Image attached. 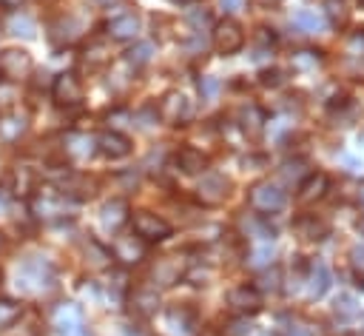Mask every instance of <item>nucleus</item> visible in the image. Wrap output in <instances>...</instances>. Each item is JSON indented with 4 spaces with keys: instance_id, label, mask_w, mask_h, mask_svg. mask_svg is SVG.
<instances>
[{
    "instance_id": "obj_27",
    "label": "nucleus",
    "mask_w": 364,
    "mask_h": 336,
    "mask_svg": "<svg viewBox=\"0 0 364 336\" xmlns=\"http://www.w3.org/2000/svg\"><path fill=\"white\" fill-rule=\"evenodd\" d=\"M97 151V140L91 134H68L63 140V157H77V159H85Z\"/></svg>"
},
{
    "instance_id": "obj_16",
    "label": "nucleus",
    "mask_w": 364,
    "mask_h": 336,
    "mask_svg": "<svg viewBox=\"0 0 364 336\" xmlns=\"http://www.w3.org/2000/svg\"><path fill=\"white\" fill-rule=\"evenodd\" d=\"M293 231L301 242H324L330 236V222L318 214H301L293 219Z\"/></svg>"
},
{
    "instance_id": "obj_23",
    "label": "nucleus",
    "mask_w": 364,
    "mask_h": 336,
    "mask_svg": "<svg viewBox=\"0 0 364 336\" xmlns=\"http://www.w3.org/2000/svg\"><path fill=\"white\" fill-rule=\"evenodd\" d=\"M173 165H176V171L188 174V177H196V174H205L208 157L193 145H182L179 151H173Z\"/></svg>"
},
{
    "instance_id": "obj_51",
    "label": "nucleus",
    "mask_w": 364,
    "mask_h": 336,
    "mask_svg": "<svg viewBox=\"0 0 364 336\" xmlns=\"http://www.w3.org/2000/svg\"><path fill=\"white\" fill-rule=\"evenodd\" d=\"M282 336H313V327L304 325V322H290V325L284 327Z\"/></svg>"
},
{
    "instance_id": "obj_39",
    "label": "nucleus",
    "mask_w": 364,
    "mask_h": 336,
    "mask_svg": "<svg viewBox=\"0 0 364 336\" xmlns=\"http://www.w3.org/2000/svg\"><path fill=\"white\" fill-rule=\"evenodd\" d=\"M333 310H336V316H341V319H355V316H358V302H355L353 293H338Z\"/></svg>"
},
{
    "instance_id": "obj_55",
    "label": "nucleus",
    "mask_w": 364,
    "mask_h": 336,
    "mask_svg": "<svg viewBox=\"0 0 364 336\" xmlns=\"http://www.w3.org/2000/svg\"><path fill=\"white\" fill-rule=\"evenodd\" d=\"M6 208H9V199H6V194L0 191V211H6Z\"/></svg>"
},
{
    "instance_id": "obj_17",
    "label": "nucleus",
    "mask_w": 364,
    "mask_h": 336,
    "mask_svg": "<svg viewBox=\"0 0 364 336\" xmlns=\"http://www.w3.org/2000/svg\"><path fill=\"white\" fill-rule=\"evenodd\" d=\"M125 305H128V313H131V316H136V319H151V316H156V310H159V293H156L154 288H134V290L128 293Z\"/></svg>"
},
{
    "instance_id": "obj_53",
    "label": "nucleus",
    "mask_w": 364,
    "mask_h": 336,
    "mask_svg": "<svg viewBox=\"0 0 364 336\" xmlns=\"http://www.w3.org/2000/svg\"><path fill=\"white\" fill-rule=\"evenodd\" d=\"M219 6H222L225 11H239V9L245 6V0H219Z\"/></svg>"
},
{
    "instance_id": "obj_10",
    "label": "nucleus",
    "mask_w": 364,
    "mask_h": 336,
    "mask_svg": "<svg viewBox=\"0 0 364 336\" xmlns=\"http://www.w3.org/2000/svg\"><path fill=\"white\" fill-rule=\"evenodd\" d=\"M34 71V60L26 48H3L0 51V77L9 83L26 80Z\"/></svg>"
},
{
    "instance_id": "obj_37",
    "label": "nucleus",
    "mask_w": 364,
    "mask_h": 336,
    "mask_svg": "<svg viewBox=\"0 0 364 336\" xmlns=\"http://www.w3.org/2000/svg\"><path fill=\"white\" fill-rule=\"evenodd\" d=\"M324 14L336 28H341L347 23V17H350V9H347L344 0H324Z\"/></svg>"
},
{
    "instance_id": "obj_45",
    "label": "nucleus",
    "mask_w": 364,
    "mask_h": 336,
    "mask_svg": "<svg viewBox=\"0 0 364 336\" xmlns=\"http://www.w3.org/2000/svg\"><path fill=\"white\" fill-rule=\"evenodd\" d=\"M270 259H273V245H270V242L253 248V253H250V265H253V268H267Z\"/></svg>"
},
{
    "instance_id": "obj_44",
    "label": "nucleus",
    "mask_w": 364,
    "mask_h": 336,
    "mask_svg": "<svg viewBox=\"0 0 364 336\" xmlns=\"http://www.w3.org/2000/svg\"><path fill=\"white\" fill-rule=\"evenodd\" d=\"M185 279L191 282V285H196V288H205V285H210V279H213V271L208 268V265H193V268H188L185 271Z\"/></svg>"
},
{
    "instance_id": "obj_1",
    "label": "nucleus",
    "mask_w": 364,
    "mask_h": 336,
    "mask_svg": "<svg viewBox=\"0 0 364 336\" xmlns=\"http://www.w3.org/2000/svg\"><path fill=\"white\" fill-rule=\"evenodd\" d=\"M31 202V214L37 219H46V222H54V219H63L68 216V205H74V199H68L57 185H37V191L28 196Z\"/></svg>"
},
{
    "instance_id": "obj_47",
    "label": "nucleus",
    "mask_w": 364,
    "mask_h": 336,
    "mask_svg": "<svg viewBox=\"0 0 364 336\" xmlns=\"http://www.w3.org/2000/svg\"><path fill=\"white\" fill-rule=\"evenodd\" d=\"M23 313V308L20 305H14V302H0V327L6 330L11 322H17V316Z\"/></svg>"
},
{
    "instance_id": "obj_13",
    "label": "nucleus",
    "mask_w": 364,
    "mask_h": 336,
    "mask_svg": "<svg viewBox=\"0 0 364 336\" xmlns=\"http://www.w3.org/2000/svg\"><path fill=\"white\" fill-rule=\"evenodd\" d=\"M264 122H267V117H264V111H262L256 103H242V105L236 108V125H239V131H242L250 142H259V140H262Z\"/></svg>"
},
{
    "instance_id": "obj_32",
    "label": "nucleus",
    "mask_w": 364,
    "mask_h": 336,
    "mask_svg": "<svg viewBox=\"0 0 364 336\" xmlns=\"http://www.w3.org/2000/svg\"><path fill=\"white\" fill-rule=\"evenodd\" d=\"M154 60V43H134V48H128V54H125V65L128 68H134V71H139V68H145L148 63Z\"/></svg>"
},
{
    "instance_id": "obj_30",
    "label": "nucleus",
    "mask_w": 364,
    "mask_h": 336,
    "mask_svg": "<svg viewBox=\"0 0 364 336\" xmlns=\"http://www.w3.org/2000/svg\"><path fill=\"white\" fill-rule=\"evenodd\" d=\"M82 251H85V262H88L94 271H108V268L114 265L111 248H105V245L97 242V239H88V242L82 245Z\"/></svg>"
},
{
    "instance_id": "obj_48",
    "label": "nucleus",
    "mask_w": 364,
    "mask_h": 336,
    "mask_svg": "<svg viewBox=\"0 0 364 336\" xmlns=\"http://www.w3.org/2000/svg\"><path fill=\"white\" fill-rule=\"evenodd\" d=\"M117 182H119V188H122L125 194H131V191L139 188V174H136V171H125V174L117 177Z\"/></svg>"
},
{
    "instance_id": "obj_29",
    "label": "nucleus",
    "mask_w": 364,
    "mask_h": 336,
    "mask_svg": "<svg viewBox=\"0 0 364 336\" xmlns=\"http://www.w3.org/2000/svg\"><path fill=\"white\" fill-rule=\"evenodd\" d=\"M37 191V171L28 165H17L11 171V194L17 196H31Z\"/></svg>"
},
{
    "instance_id": "obj_54",
    "label": "nucleus",
    "mask_w": 364,
    "mask_h": 336,
    "mask_svg": "<svg viewBox=\"0 0 364 336\" xmlns=\"http://www.w3.org/2000/svg\"><path fill=\"white\" fill-rule=\"evenodd\" d=\"M23 0H0V9H20Z\"/></svg>"
},
{
    "instance_id": "obj_9",
    "label": "nucleus",
    "mask_w": 364,
    "mask_h": 336,
    "mask_svg": "<svg viewBox=\"0 0 364 336\" xmlns=\"http://www.w3.org/2000/svg\"><path fill=\"white\" fill-rule=\"evenodd\" d=\"M179 279H185V265L176 256H159V259H154V265L148 271V282H151L154 290L173 288Z\"/></svg>"
},
{
    "instance_id": "obj_61",
    "label": "nucleus",
    "mask_w": 364,
    "mask_h": 336,
    "mask_svg": "<svg viewBox=\"0 0 364 336\" xmlns=\"http://www.w3.org/2000/svg\"><path fill=\"white\" fill-rule=\"evenodd\" d=\"M361 330H364V327H361Z\"/></svg>"
},
{
    "instance_id": "obj_52",
    "label": "nucleus",
    "mask_w": 364,
    "mask_h": 336,
    "mask_svg": "<svg viewBox=\"0 0 364 336\" xmlns=\"http://www.w3.org/2000/svg\"><path fill=\"white\" fill-rule=\"evenodd\" d=\"M347 71H350L353 80H364V57H350Z\"/></svg>"
},
{
    "instance_id": "obj_22",
    "label": "nucleus",
    "mask_w": 364,
    "mask_h": 336,
    "mask_svg": "<svg viewBox=\"0 0 364 336\" xmlns=\"http://www.w3.org/2000/svg\"><path fill=\"white\" fill-rule=\"evenodd\" d=\"M105 34L117 43H128L139 34V17L134 11H125V14H117L105 23Z\"/></svg>"
},
{
    "instance_id": "obj_12",
    "label": "nucleus",
    "mask_w": 364,
    "mask_h": 336,
    "mask_svg": "<svg viewBox=\"0 0 364 336\" xmlns=\"http://www.w3.org/2000/svg\"><path fill=\"white\" fill-rule=\"evenodd\" d=\"M330 185H333V179H330V174L327 171H310L301 182H299V191H296V202L299 205H316V202H321L327 194H330Z\"/></svg>"
},
{
    "instance_id": "obj_41",
    "label": "nucleus",
    "mask_w": 364,
    "mask_h": 336,
    "mask_svg": "<svg viewBox=\"0 0 364 336\" xmlns=\"http://www.w3.org/2000/svg\"><path fill=\"white\" fill-rule=\"evenodd\" d=\"M253 330V322H250V316H233L230 322H225V327H222V336H247Z\"/></svg>"
},
{
    "instance_id": "obj_49",
    "label": "nucleus",
    "mask_w": 364,
    "mask_h": 336,
    "mask_svg": "<svg viewBox=\"0 0 364 336\" xmlns=\"http://www.w3.org/2000/svg\"><path fill=\"white\" fill-rule=\"evenodd\" d=\"M188 23H191L196 31H202V26L210 23V14H208L205 9H191V11H188Z\"/></svg>"
},
{
    "instance_id": "obj_35",
    "label": "nucleus",
    "mask_w": 364,
    "mask_h": 336,
    "mask_svg": "<svg viewBox=\"0 0 364 336\" xmlns=\"http://www.w3.org/2000/svg\"><path fill=\"white\" fill-rule=\"evenodd\" d=\"M9 34L23 37V40H31V37L37 34V26H34V20H31L28 14H14V17L9 20Z\"/></svg>"
},
{
    "instance_id": "obj_20",
    "label": "nucleus",
    "mask_w": 364,
    "mask_h": 336,
    "mask_svg": "<svg viewBox=\"0 0 364 336\" xmlns=\"http://www.w3.org/2000/svg\"><path fill=\"white\" fill-rule=\"evenodd\" d=\"M128 219H131V208H128V202H125L122 196L108 199V202L100 208V225H102L108 233H117Z\"/></svg>"
},
{
    "instance_id": "obj_6",
    "label": "nucleus",
    "mask_w": 364,
    "mask_h": 336,
    "mask_svg": "<svg viewBox=\"0 0 364 336\" xmlns=\"http://www.w3.org/2000/svg\"><path fill=\"white\" fill-rule=\"evenodd\" d=\"M131 225H134V236H139L145 245L165 242V239L173 233L171 222L162 219V216L154 214V211H136V214L131 216Z\"/></svg>"
},
{
    "instance_id": "obj_28",
    "label": "nucleus",
    "mask_w": 364,
    "mask_h": 336,
    "mask_svg": "<svg viewBox=\"0 0 364 336\" xmlns=\"http://www.w3.org/2000/svg\"><path fill=\"white\" fill-rule=\"evenodd\" d=\"M165 325L171 330H176V333H191L196 327V310L188 308V305H176V308H171L165 313Z\"/></svg>"
},
{
    "instance_id": "obj_2",
    "label": "nucleus",
    "mask_w": 364,
    "mask_h": 336,
    "mask_svg": "<svg viewBox=\"0 0 364 336\" xmlns=\"http://www.w3.org/2000/svg\"><path fill=\"white\" fill-rule=\"evenodd\" d=\"M247 205H250L259 216H273V214L284 211V205H287V191H284L279 182H273V179H259V182H253L250 191H247Z\"/></svg>"
},
{
    "instance_id": "obj_46",
    "label": "nucleus",
    "mask_w": 364,
    "mask_h": 336,
    "mask_svg": "<svg viewBox=\"0 0 364 336\" xmlns=\"http://www.w3.org/2000/svg\"><path fill=\"white\" fill-rule=\"evenodd\" d=\"M344 48H347V54H350V57H364V28L350 31V37H347Z\"/></svg>"
},
{
    "instance_id": "obj_25",
    "label": "nucleus",
    "mask_w": 364,
    "mask_h": 336,
    "mask_svg": "<svg viewBox=\"0 0 364 336\" xmlns=\"http://www.w3.org/2000/svg\"><path fill=\"white\" fill-rule=\"evenodd\" d=\"M256 290L259 293H270V296L284 293V268L279 262H270L267 268H262V273L256 279Z\"/></svg>"
},
{
    "instance_id": "obj_31",
    "label": "nucleus",
    "mask_w": 364,
    "mask_h": 336,
    "mask_svg": "<svg viewBox=\"0 0 364 336\" xmlns=\"http://www.w3.org/2000/svg\"><path fill=\"white\" fill-rule=\"evenodd\" d=\"M80 20H74V17H63V20H57L54 26H51V43L54 46H68L77 34H80Z\"/></svg>"
},
{
    "instance_id": "obj_14",
    "label": "nucleus",
    "mask_w": 364,
    "mask_h": 336,
    "mask_svg": "<svg viewBox=\"0 0 364 336\" xmlns=\"http://www.w3.org/2000/svg\"><path fill=\"white\" fill-rule=\"evenodd\" d=\"M228 308L239 316H253L262 310V293L256 290V285H236L228 290Z\"/></svg>"
},
{
    "instance_id": "obj_5",
    "label": "nucleus",
    "mask_w": 364,
    "mask_h": 336,
    "mask_svg": "<svg viewBox=\"0 0 364 336\" xmlns=\"http://www.w3.org/2000/svg\"><path fill=\"white\" fill-rule=\"evenodd\" d=\"M156 117L168 125H188L193 120V103L182 91H165L156 105Z\"/></svg>"
},
{
    "instance_id": "obj_38",
    "label": "nucleus",
    "mask_w": 364,
    "mask_h": 336,
    "mask_svg": "<svg viewBox=\"0 0 364 336\" xmlns=\"http://www.w3.org/2000/svg\"><path fill=\"white\" fill-rule=\"evenodd\" d=\"M196 88H199V97H202L205 103H210V100H216L219 91H222V80H219V77H210V74H202V77L196 80Z\"/></svg>"
},
{
    "instance_id": "obj_50",
    "label": "nucleus",
    "mask_w": 364,
    "mask_h": 336,
    "mask_svg": "<svg viewBox=\"0 0 364 336\" xmlns=\"http://www.w3.org/2000/svg\"><path fill=\"white\" fill-rule=\"evenodd\" d=\"M134 122V114H128L125 108H114V111H108V122H111V128L117 131V125H125V122Z\"/></svg>"
},
{
    "instance_id": "obj_3",
    "label": "nucleus",
    "mask_w": 364,
    "mask_h": 336,
    "mask_svg": "<svg viewBox=\"0 0 364 336\" xmlns=\"http://www.w3.org/2000/svg\"><path fill=\"white\" fill-rule=\"evenodd\" d=\"M51 285H54V265L43 256H28L17 268V288H23L26 293H40L48 290Z\"/></svg>"
},
{
    "instance_id": "obj_15",
    "label": "nucleus",
    "mask_w": 364,
    "mask_h": 336,
    "mask_svg": "<svg viewBox=\"0 0 364 336\" xmlns=\"http://www.w3.org/2000/svg\"><path fill=\"white\" fill-rule=\"evenodd\" d=\"M97 151L105 157V159H125L128 154H131V148H134V142L122 134V131H114V128H105V131H100L97 137Z\"/></svg>"
},
{
    "instance_id": "obj_36",
    "label": "nucleus",
    "mask_w": 364,
    "mask_h": 336,
    "mask_svg": "<svg viewBox=\"0 0 364 336\" xmlns=\"http://www.w3.org/2000/svg\"><path fill=\"white\" fill-rule=\"evenodd\" d=\"M253 60H259V57H267V54H273V48H276V34L270 31V28H259L256 31V37H253Z\"/></svg>"
},
{
    "instance_id": "obj_26",
    "label": "nucleus",
    "mask_w": 364,
    "mask_h": 336,
    "mask_svg": "<svg viewBox=\"0 0 364 336\" xmlns=\"http://www.w3.org/2000/svg\"><path fill=\"white\" fill-rule=\"evenodd\" d=\"M28 131V117L23 111H9L0 117V140L3 142H17Z\"/></svg>"
},
{
    "instance_id": "obj_4",
    "label": "nucleus",
    "mask_w": 364,
    "mask_h": 336,
    "mask_svg": "<svg viewBox=\"0 0 364 336\" xmlns=\"http://www.w3.org/2000/svg\"><path fill=\"white\" fill-rule=\"evenodd\" d=\"M230 191H233L230 177H225V174H219V171H208V174H202V179L196 182L193 196H196V202L205 205V208H219V205H225V199L230 196Z\"/></svg>"
},
{
    "instance_id": "obj_57",
    "label": "nucleus",
    "mask_w": 364,
    "mask_h": 336,
    "mask_svg": "<svg viewBox=\"0 0 364 336\" xmlns=\"http://www.w3.org/2000/svg\"><path fill=\"white\" fill-rule=\"evenodd\" d=\"M65 336H88L82 327H77V330H71V333H65Z\"/></svg>"
},
{
    "instance_id": "obj_7",
    "label": "nucleus",
    "mask_w": 364,
    "mask_h": 336,
    "mask_svg": "<svg viewBox=\"0 0 364 336\" xmlns=\"http://www.w3.org/2000/svg\"><path fill=\"white\" fill-rule=\"evenodd\" d=\"M210 43H213L216 54L230 57V54H236V51L245 46V28H242V26H239L233 17H222L219 23H213Z\"/></svg>"
},
{
    "instance_id": "obj_11",
    "label": "nucleus",
    "mask_w": 364,
    "mask_h": 336,
    "mask_svg": "<svg viewBox=\"0 0 364 336\" xmlns=\"http://www.w3.org/2000/svg\"><path fill=\"white\" fill-rule=\"evenodd\" d=\"M68 199H74V202H82V199H91L94 194H97V188H100V182L94 179V177H88V174H80V171H65L57 182H54Z\"/></svg>"
},
{
    "instance_id": "obj_8",
    "label": "nucleus",
    "mask_w": 364,
    "mask_h": 336,
    "mask_svg": "<svg viewBox=\"0 0 364 336\" xmlns=\"http://www.w3.org/2000/svg\"><path fill=\"white\" fill-rule=\"evenodd\" d=\"M82 83L74 71H60L51 80V100L57 108H77L82 105Z\"/></svg>"
},
{
    "instance_id": "obj_18",
    "label": "nucleus",
    "mask_w": 364,
    "mask_h": 336,
    "mask_svg": "<svg viewBox=\"0 0 364 336\" xmlns=\"http://www.w3.org/2000/svg\"><path fill=\"white\" fill-rule=\"evenodd\" d=\"M111 63V46L105 37H91L82 48H80V65L88 71H100Z\"/></svg>"
},
{
    "instance_id": "obj_59",
    "label": "nucleus",
    "mask_w": 364,
    "mask_h": 336,
    "mask_svg": "<svg viewBox=\"0 0 364 336\" xmlns=\"http://www.w3.org/2000/svg\"><path fill=\"white\" fill-rule=\"evenodd\" d=\"M171 3H182V6H188V3H196V0H171Z\"/></svg>"
},
{
    "instance_id": "obj_42",
    "label": "nucleus",
    "mask_w": 364,
    "mask_h": 336,
    "mask_svg": "<svg viewBox=\"0 0 364 336\" xmlns=\"http://www.w3.org/2000/svg\"><path fill=\"white\" fill-rule=\"evenodd\" d=\"M284 83H287V77H284V71L276 68V65L259 71V85H262V88H282Z\"/></svg>"
},
{
    "instance_id": "obj_21",
    "label": "nucleus",
    "mask_w": 364,
    "mask_h": 336,
    "mask_svg": "<svg viewBox=\"0 0 364 336\" xmlns=\"http://www.w3.org/2000/svg\"><path fill=\"white\" fill-rule=\"evenodd\" d=\"M114 259H119L122 265H136L145 259V242L134 233H125V236H117L114 239V248H111Z\"/></svg>"
},
{
    "instance_id": "obj_33",
    "label": "nucleus",
    "mask_w": 364,
    "mask_h": 336,
    "mask_svg": "<svg viewBox=\"0 0 364 336\" xmlns=\"http://www.w3.org/2000/svg\"><path fill=\"white\" fill-rule=\"evenodd\" d=\"M293 26L299 31H304V34H318L321 26H324V20H321V14H316V9H299L293 14Z\"/></svg>"
},
{
    "instance_id": "obj_40",
    "label": "nucleus",
    "mask_w": 364,
    "mask_h": 336,
    "mask_svg": "<svg viewBox=\"0 0 364 336\" xmlns=\"http://www.w3.org/2000/svg\"><path fill=\"white\" fill-rule=\"evenodd\" d=\"M347 259H350V273H353L355 285H358V288H364V245L350 248Z\"/></svg>"
},
{
    "instance_id": "obj_56",
    "label": "nucleus",
    "mask_w": 364,
    "mask_h": 336,
    "mask_svg": "<svg viewBox=\"0 0 364 336\" xmlns=\"http://www.w3.org/2000/svg\"><path fill=\"white\" fill-rule=\"evenodd\" d=\"M6 245H9V239H6V233H3V231H0V253H3V251H6Z\"/></svg>"
},
{
    "instance_id": "obj_19",
    "label": "nucleus",
    "mask_w": 364,
    "mask_h": 336,
    "mask_svg": "<svg viewBox=\"0 0 364 336\" xmlns=\"http://www.w3.org/2000/svg\"><path fill=\"white\" fill-rule=\"evenodd\" d=\"M304 282H307L310 299H321V296L330 290V282H333V273H330L327 262H324V259H310V262H307Z\"/></svg>"
},
{
    "instance_id": "obj_24",
    "label": "nucleus",
    "mask_w": 364,
    "mask_h": 336,
    "mask_svg": "<svg viewBox=\"0 0 364 336\" xmlns=\"http://www.w3.org/2000/svg\"><path fill=\"white\" fill-rule=\"evenodd\" d=\"M51 322H54V327L65 336V333H71V330L82 327V310H80L74 302H63V305H57V308H54Z\"/></svg>"
},
{
    "instance_id": "obj_58",
    "label": "nucleus",
    "mask_w": 364,
    "mask_h": 336,
    "mask_svg": "<svg viewBox=\"0 0 364 336\" xmlns=\"http://www.w3.org/2000/svg\"><path fill=\"white\" fill-rule=\"evenodd\" d=\"M358 205H361V208H364V188H361V191H358Z\"/></svg>"
},
{
    "instance_id": "obj_60",
    "label": "nucleus",
    "mask_w": 364,
    "mask_h": 336,
    "mask_svg": "<svg viewBox=\"0 0 364 336\" xmlns=\"http://www.w3.org/2000/svg\"><path fill=\"white\" fill-rule=\"evenodd\" d=\"M358 233H361V236H364V219H361V222H358Z\"/></svg>"
},
{
    "instance_id": "obj_43",
    "label": "nucleus",
    "mask_w": 364,
    "mask_h": 336,
    "mask_svg": "<svg viewBox=\"0 0 364 336\" xmlns=\"http://www.w3.org/2000/svg\"><path fill=\"white\" fill-rule=\"evenodd\" d=\"M324 60L321 51H313V48H301L293 54V68H316L318 63Z\"/></svg>"
},
{
    "instance_id": "obj_34",
    "label": "nucleus",
    "mask_w": 364,
    "mask_h": 336,
    "mask_svg": "<svg viewBox=\"0 0 364 336\" xmlns=\"http://www.w3.org/2000/svg\"><path fill=\"white\" fill-rule=\"evenodd\" d=\"M310 162L304 159V157H293V159H284L282 162V168H279V177L284 179V182H301L310 171Z\"/></svg>"
}]
</instances>
